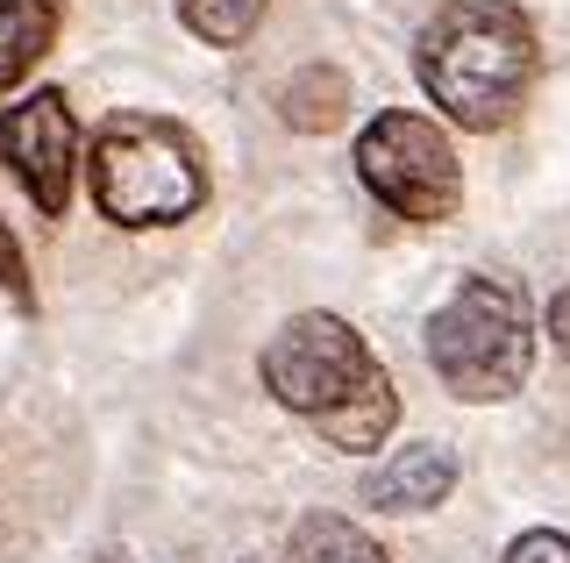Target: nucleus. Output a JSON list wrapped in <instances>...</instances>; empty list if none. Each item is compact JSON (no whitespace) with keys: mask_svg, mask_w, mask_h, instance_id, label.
I'll use <instances>...</instances> for the list:
<instances>
[{"mask_svg":"<svg viewBox=\"0 0 570 563\" xmlns=\"http://www.w3.org/2000/svg\"><path fill=\"white\" fill-rule=\"evenodd\" d=\"M534 72H542V43L513 0H442L421 22L414 79L471 136L507 129L534 93Z\"/></svg>","mask_w":570,"mask_h":563,"instance_id":"2","label":"nucleus"},{"mask_svg":"<svg viewBox=\"0 0 570 563\" xmlns=\"http://www.w3.org/2000/svg\"><path fill=\"white\" fill-rule=\"evenodd\" d=\"M86 186L115 228H171L207 207V157L165 115H107L94 129Z\"/></svg>","mask_w":570,"mask_h":563,"instance_id":"3","label":"nucleus"},{"mask_svg":"<svg viewBox=\"0 0 570 563\" xmlns=\"http://www.w3.org/2000/svg\"><path fill=\"white\" fill-rule=\"evenodd\" d=\"M0 293H8L14 307H36V286H29V264H22V243L8 236V221H0Z\"/></svg>","mask_w":570,"mask_h":563,"instance_id":"12","label":"nucleus"},{"mask_svg":"<svg viewBox=\"0 0 570 563\" xmlns=\"http://www.w3.org/2000/svg\"><path fill=\"white\" fill-rule=\"evenodd\" d=\"M499 563H570V535H557V527H528V535H513V550Z\"/></svg>","mask_w":570,"mask_h":563,"instance_id":"13","label":"nucleus"},{"mask_svg":"<svg viewBox=\"0 0 570 563\" xmlns=\"http://www.w3.org/2000/svg\"><path fill=\"white\" fill-rule=\"evenodd\" d=\"M450 492H456V450L450 443H406L371 471L364 500L379 506V514H428V506H442Z\"/></svg>","mask_w":570,"mask_h":563,"instance_id":"7","label":"nucleus"},{"mask_svg":"<svg viewBox=\"0 0 570 563\" xmlns=\"http://www.w3.org/2000/svg\"><path fill=\"white\" fill-rule=\"evenodd\" d=\"M428 372L450 385L456 399L485 407V399H513L534 372V314L528 293L507 271H471L463 286L428 314Z\"/></svg>","mask_w":570,"mask_h":563,"instance_id":"4","label":"nucleus"},{"mask_svg":"<svg viewBox=\"0 0 570 563\" xmlns=\"http://www.w3.org/2000/svg\"><path fill=\"white\" fill-rule=\"evenodd\" d=\"M285 563H392V556L356 521H343V514H307V521L293 527V542H285Z\"/></svg>","mask_w":570,"mask_h":563,"instance_id":"10","label":"nucleus"},{"mask_svg":"<svg viewBox=\"0 0 570 563\" xmlns=\"http://www.w3.org/2000/svg\"><path fill=\"white\" fill-rule=\"evenodd\" d=\"M264 385L278 407L314 421L321 443L343 456H371L400 428V393H392L385 364L356 336L343 314H293L257 357Z\"/></svg>","mask_w":570,"mask_h":563,"instance_id":"1","label":"nucleus"},{"mask_svg":"<svg viewBox=\"0 0 570 563\" xmlns=\"http://www.w3.org/2000/svg\"><path fill=\"white\" fill-rule=\"evenodd\" d=\"M549 322H557V343L570 349V293H557V307H549Z\"/></svg>","mask_w":570,"mask_h":563,"instance_id":"14","label":"nucleus"},{"mask_svg":"<svg viewBox=\"0 0 570 563\" xmlns=\"http://www.w3.org/2000/svg\"><path fill=\"white\" fill-rule=\"evenodd\" d=\"M356 179L400 221H456L463 207V165L450 129H435L414 108H385L356 136Z\"/></svg>","mask_w":570,"mask_h":563,"instance_id":"5","label":"nucleus"},{"mask_svg":"<svg viewBox=\"0 0 570 563\" xmlns=\"http://www.w3.org/2000/svg\"><path fill=\"white\" fill-rule=\"evenodd\" d=\"M0 165L36 200V215H65L79 179V115L65 93H29L0 115Z\"/></svg>","mask_w":570,"mask_h":563,"instance_id":"6","label":"nucleus"},{"mask_svg":"<svg viewBox=\"0 0 570 563\" xmlns=\"http://www.w3.org/2000/svg\"><path fill=\"white\" fill-rule=\"evenodd\" d=\"M65 29V0H0V93H14L50 58Z\"/></svg>","mask_w":570,"mask_h":563,"instance_id":"8","label":"nucleus"},{"mask_svg":"<svg viewBox=\"0 0 570 563\" xmlns=\"http://www.w3.org/2000/svg\"><path fill=\"white\" fill-rule=\"evenodd\" d=\"M343 115H350V79L335 72V65H299V72L285 79L278 121H285L293 136H328Z\"/></svg>","mask_w":570,"mask_h":563,"instance_id":"9","label":"nucleus"},{"mask_svg":"<svg viewBox=\"0 0 570 563\" xmlns=\"http://www.w3.org/2000/svg\"><path fill=\"white\" fill-rule=\"evenodd\" d=\"M178 22L214 50H236V43H249V29L264 22V0H178Z\"/></svg>","mask_w":570,"mask_h":563,"instance_id":"11","label":"nucleus"}]
</instances>
